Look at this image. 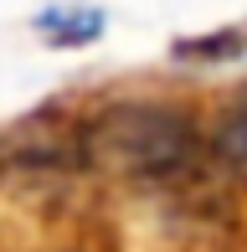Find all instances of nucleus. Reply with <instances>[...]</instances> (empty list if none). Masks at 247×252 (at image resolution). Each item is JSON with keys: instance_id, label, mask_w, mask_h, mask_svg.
<instances>
[{"instance_id": "3", "label": "nucleus", "mask_w": 247, "mask_h": 252, "mask_svg": "<svg viewBox=\"0 0 247 252\" xmlns=\"http://www.w3.org/2000/svg\"><path fill=\"white\" fill-rule=\"evenodd\" d=\"M216 155L227 159L232 170H242L247 175V93L227 108V119L216 124Z\"/></svg>"}, {"instance_id": "1", "label": "nucleus", "mask_w": 247, "mask_h": 252, "mask_svg": "<svg viewBox=\"0 0 247 252\" xmlns=\"http://www.w3.org/2000/svg\"><path fill=\"white\" fill-rule=\"evenodd\" d=\"M196 144V119L175 103H114L93 124V159L134 180H165L190 170Z\"/></svg>"}, {"instance_id": "2", "label": "nucleus", "mask_w": 247, "mask_h": 252, "mask_svg": "<svg viewBox=\"0 0 247 252\" xmlns=\"http://www.w3.org/2000/svg\"><path fill=\"white\" fill-rule=\"evenodd\" d=\"M36 31L52 47H83V41H93L103 31V16L88 10V5H52V10L36 16Z\"/></svg>"}]
</instances>
